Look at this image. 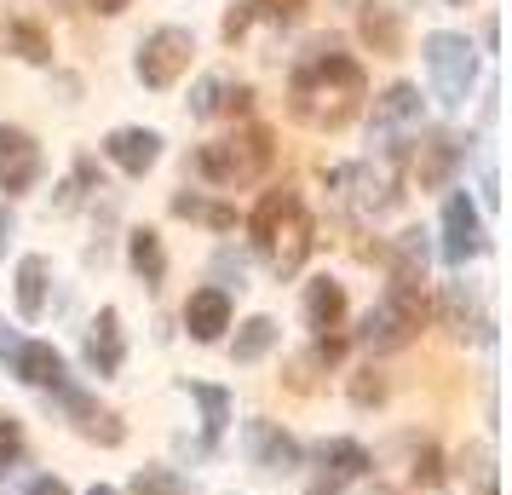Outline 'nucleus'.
Returning <instances> with one entry per match:
<instances>
[{
    "mask_svg": "<svg viewBox=\"0 0 512 495\" xmlns=\"http://www.w3.org/2000/svg\"><path fill=\"white\" fill-rule=\"evenodd\" d=\"M363 98H369V75L334 41L305 47L294 58V70H288V116L311 127V133H340L363 110Z\"/></svg>",
    "mask_w": 512,
    "mask_h": 495,
    "instance_id": "f257e3e1",
    "label": "nucleus"
},
{
    "mask_svg": "<svg viewBox=\"0 0 512 495\" xmlns=\"http://www.w3.org/2000/svg\"><path fill=\"white\" fill-rule=\"evenodd\" d=\"M248 236H254L259 248H265V260L277 265V277H294L305 265V254L317 248V225H311V213H305L300 190H265L248 213Z\"/></svg>",
    "mask_w": 512,
    "mask_h": 495,
    "instance_id": "f03ea898",
    "label": "nucleus"
},
{
    "mask_svg": "<svg viewBox=\"0 0 512 495\" xmlns=\"http://www.w3.org/2000/svg\"><path fill=\"white\" fill-rule=\"evenodd\" d=\"M271 162H277L271 127H242V133H225V139L202 144V150L190 156V167H196L208 185H219V190L254 185V179H265V173H271Z\"/></svg>",
    "mask_w": 512,
    "mask_h": 495,
    "instance_id": "7ed1b4c3",
    "label": "nucleus"
},
{
    "mask_svg": "<svg viewBox=\"0 0 512 495\" xmlns=\"http://www.w3.org/2000/svg\"><path fill=\"white\" fill-rule=\"evenodd\" d=\"M420 329H426V294H420V283H386V294L363 311L357 340L369 352H403Z\"/></svg>",
    "mask_w": 512,
    "mask_h": 495,
    "instance_id": "20e7f679",
    "label": "nucleus"
},
{
    "mask_svg": "<svg viewBox=\"0 0 512 495\" xmlns=\"http://www.w3.org/2000/svg\"><path fill=\"white\" fill-rule=\"evenodd\" d=\"M420 52H426L432 98H438L443 110H461L466 98H472V87H478V47L466 35H455V29H432L420 41Z\"/></svg>",
    "mask_w": 512,
    "mask_h": 495,
    "instance_id": "39448f33",
    "label": "nucleus"
},
{
    "mask_svg": "<svg viewBox=\"0 0 512 495\" xmlns=\"http://www.w3.org/2000/svg\"><path fill=\"white\" fill-rule=\"evenodd\" d=\"M328 185H351V208L363 213V219H380V213H392L397 196H403V162H397V156H374V162H363V167H334Z\"/></svg>",
    "mask_w": 512,
    "mask_h": 495,
    "instance_id": "423d86ee",
    "label": "nucleus"
},
{
    "mask_svg": "<svg viewBox=\"0 0 512 495\" xmlns=\"http://www.w3.org/2000/svg\"><path fill=\"white\" fill-rule=\"evenodd\" d=\"M190 52H196V41H190V29L179 24H162V29H150L139 41V58H133V75H139L150 93H167L179 75L190 70Z\"/></svg>",
    "mask_w": 512,
    "mask_h": 495,
    "instance_id": "0eeeda50",
    "label": "nucleus"
},
{
    "mask_svg": "<svg viewBox=\"0 0 512 495\" xmlns=\"http://www.w3.org/2000/svg\"><path fill=\"white\" fill-rule=\"evenodd\" d=\"M369 127H374V139H380V156H397V162H403L409 139L420 133V87H409V81L386 87V93L374 98Z\"/></svg>",
    "mask_w": 512,
    "mask_h": 495,
    "instance_id": "6e6552de",
    "label": "nucleus"
},
{
    "mask_svg": "<svg viewBox=\"0 0 512 495\" xmlns=\"http://www.w3.org/2000/svg\"><path fill=\"white\" fill-rule=\"evenodd\" d=\"M41 173H47L41 144L29 139L24 127H0V190L6 196H24V190L41 185Z\"/></svg>",
    "mask_w": 512,
    "mask_h": 495,
    "instance_id": "1a4fd4ad",
    "label": "nucleus"
},
{
    "mask_svg": "<svg viewBox=\"0 0 512 495\" xmlns=\"http://www.w3.org/2000/svg\"><path fill=\"white\" fill-rule=\"evenodd\" d=\"M472 254H484V219H478V202L466 190H455L443 202V260L466 265Z\"/></svg>",
    "mask_w": 512,
    "mask_h": 495,
    "instance_id": "9d476101",
    "label": "nucleus"
},
{
    "mask_svg": "<svg viewBox=\"0 0 512 495\" xmlns=\"http://www.w3.org/2000/svg\"><path fill=\"white\" fill-rule=\"evenodd\" d=\"M403 156H409V173L420 179V190H438L461 167V139L455 133H415Z\"/></svg>",
    "mask_w": 512,
    "mask_h": 495,
    "instance_id": "9b49d317",
    "label": "nucleus"
},
{
    "mask_svg": "<svg viewBox=\"0 0 512 495\" xmlns=\"http://www.w3.org/2000/svg\"><path fill=\"white\" fill-rule=\"evenodd\" d=\"M104 156H110L127 179H144L150 167L162 162V133H156V127H116V133L104 139Z\"/></svg>",
    "mask_w": 512,
    "mask_h": 495,
    "instance_id": "f8f14e48",
    "label": "nucleus"
},
{
    "mask_svg": "<svg viewBox=\"0 0 512 495\" xmlns=\"http://www.w3.org/2000/svg\"><path fill=\"white\" fill-rule=\"evenodd\" d=\"M6 363H12V375L24 380V386H41V392H58V386L70 380L64 375V352L47 346V340H18Z\"/></svg>",
    "mask_w": 512,
    "mask_h": 495,
    "instance_id": "ddd939ff",
    "label": "nucleus"
},
{
    "mask_svg": "<svg viewBox=\"0 0 512 495\" xmlns=\"http://www.w3.org/2000/svg\"><path fill=\"white\" fill-rule=\"evenodd\" d=\"M248 87L231 81V75H202L196 81V93H190V116L196 121H213V116H242L248 110Z\"/></svg>",
    "mask_w": 512,
    "mask_h": 495,
    "instance_id": "4468645a",
    "label": "nucleus"
},
{
    "mask_svg": "<svg viewBox=\"0 0 512 495\" xmlns=\"http://www.w3.org/2000/svg\"><path fill=\"white\" fill-rule=\"evenodd\" d=\"M121 357H127V340H121V317L116 306H104L93 317V329H87V369H93L98 380H110L121 369Z\"/></svg>",
    "mask_w": 512,
    "mask_h": 495,
    "instance_id": "2eb2a0df",
    "label": "nucleus"
},
{
    "mask_svg": "<svg viewBox=\"0 0 512 495\" xmlns=\"http://www.w3.org/2000/svg\"><path fill=\"white\" fill-rule=\"evenodd\" d=\"M185 329H190V340H219V334L231 329V294L225 288H196L185 300Z\"/></svg>",
    "mask_w": 512,
    "mask_h": 495,
    "instance_id": "dca6fc26",
    "label": "nucleus"
},
{
    "mask_svg": "<svg viewBox=\"0 0 512 495\" xmlns=\"http://www.w3.org/2000/svg\"><path fill=\"white\" fill-rule=\"evenodd\" d=\"M248 455H254L259 467H271V472L300 467V444H294L277 421H248Z\"/></svg>",
    "mask_w": 512,
    "mask_h": 495,
    "instance_id": "f3484780",
    "label": "nucleus"
},
{
    "mask_svg": "<svg viewBox=\"0 0 512 495\" xmlns=\"http://www.w3.org/2000/svg\"><path fill=\"white\" fill-rule=\"evenodd\" d=\"M340 317H346V288L334 283V277H311V283H305V329L334 334Z\"/></svg>",
    "mask_w": 512,
    "mask_h": 495,
    "instance_id": "a211bd4d",
    "label": "nucleus"
},
{
    "mask_svg": "<svg viewBox=\"0 0 512 495\" xmlns=\"http://www.w3.org/2000/svg\"><path fill=\"white\" fill-rule=\"evenodd\" d=\"M52 398H58L64 409H70V415H75V426H81L87 438H98V444H121V421L110 415V409H98V403L87 398V392H75L70 380H64V386H58Z\"/></svg>",
    "mask_w": 512,
    "mask_h": 495,
    "instance_id": "6ab92c4d",
    "label": "nucleus"
},
{
    "mask_svg": "<svg viewBox=\"0 0 512 495\" xmlns=\"http://www.w3.org/2000/svg\"><path fill=\"white\" fill-rule=\"evenodd\" d=\"M127 265H133V277H139L144 288L167 283V248H162V236L150 231V225L127 231Z\"/></svg>",
    "mask_w": 512,
    "mask_h": 495,
    "instance_id": "aec40b11",
    "label": "nucleus"
},
{
    "mask_svg": "<svg viewBox=\"0 0 512 495\" xmlns=\"http://www.w3.org/2000/svg\"><path fill=\"white\" fill-rule=\"evenodd\" d=\"M0 52H12L24 64H52V35L35 18H6L0 24Z\"/></svg>",
    "mask_w": 512,
    "mask_h": 495,
    "instance_id": "412c9836",
    "label": "nucleus"
},
{
    "mask_svg": "<svg viewBox=\"0 0 512 495\" xmlns=\"http://www.w3.org/2000/svg\"><path fill=\"white\" fill-rule=\"evenodd\" d=\"M47 288H52V265L41 254H24L18 260V317L24 323H35L47 311Z\"/></svg>",
    "mask_w": 512,
    "mask_h": 495,
    "instance_id": "4be33fe9",
    "label": "nucleus"
},
{
    "mask_svg": "<svg viewBox=\"0 0 512 495\" xmlns=\"http://www.w3.org/2000/svg\"><path fill=\"white\" fill-rule=\"evenodd\" d=\"M317 467L334 484H346V478H363L369 472V449L357 444V438H328V444H317Z\"/></svg>",
    "mask_w": 512,
    "mask_h": 495,
    "instance_id": "5701e85b",
    "label": "nucleus"
},
{
    "mask_svg": "<svg viewBox=\"0 0 512 495\" xmlns=\"http://www.w3.org/2000/svg\"><path fill=\"white\" fill-rule=\"evenodd\" d=\"M277 340H282L277 317H248V323L236 329V340H231V363H259Z\"/></svg>",
    "mask_w": 512,
    "mask_h": 495,
    "instance_id": "b1692460",
    "label": "nucleus"
},
{
    "mask_svg": "<svg viewBox=\"0 0 512 495\" xmlns=\"http://www.w3.org/2000/svg\"><path fill=\"white\" fill-rule=\"evenodd\" d=\"M363 41H369L374 52H386V58L403 47V24H397L392 6H369V12H363Z\"/></svg>",
    "mask_w": 512,
    "mask_h": 495,
    "instance_id": "393cba45",
    "label": "nucleus"
},
{
    "mask_svg": "<svg viewBox=\"0 0 512 495\" xmlns=\"http://www.w3.org/2000/svg\"><path fill=\"white\" fill-rule=\"evenodd\" d=\"M173 213H179V219H202L213 231H231L236 225V208H219V202L196 196V190H179V196H173Z\"/></svg>",
    "mask_w": 512,
    "mask_h": 495,
    "instance_id": "a878e982",
    "label": "nucleus"
},
{
    "mask_svg": "<svg viewBox=\"0 0 512 495\" xmlns=\"http://www.w3.org/2000/svg\"><path fill=\"white\" fill-rule=\"evenodd\" d=\"M190 398L202 403V426H208V438H219V432L231 426V392H219V386H190Z\"/></svg>",
    "mask_w": 512,
    "mask_h": 495,
    "instance_id": "bb28decb",
    "label": "nucleus"
},
{
    "mask_svg": "<svg viewBox=\"0 0 512 495\" xmlns=\"http://www.w3.org/2000/svg\"><path fill=\"white\" fill-rule=\"evenodd\" d=\"M18 461H24V426L12 421V415H0V478L18 467Z\"/></svg>",
    "mask_w": 512,
    "mask_h": 495,
    "instance_id": "cd10ccee",
    "label": "nucleus"
},
{
    "mask_svg": "<svg viewBox=\"0 0 512 495\" xmlns=\"http://www.w3.org/2000/svg\"><path fill=\"white\" fill-rule=\"evenodd\" d=\"M254 18H259V0H236L231 18H225V41H242V35L254 29Z\"/></svg>",
    "mask_w": 512,
    "mask_h": 495,
    "instance_id": "c85d7f7f",
    "label": "nucleus"
},
{
    "mask_svg": "<svg viewBox=\"0 0 512 495\" xmlns=\"http://www.w3.org/2000/svg\"><path fill=\"white\" fill-rule=\"evenodd\" d=\"M139 495H179V478L173 472H162V467H150V472H139V484H133Z\"/></svg>",
    "mask_w": 512,
    "mask_h": 495,
    "instance_id": "c756f323",
    "label": "nucleus"
},
{
    "mask_svg": "<svg viewBox=\"0 0 512 495\" xmlns=\"http://www.w3.org/2000/svg\"><path fill=\"white\" fill-rule=\"evenodd\" d=\"M305 12V0H259V18H277V24H294Z\"/></svg>",
    "mask_w": 512,
    "mask_h": 495,
    "instance_id": "7c9ffc66",
    "label": "nucleus"
},
{
    "mask_svg": "<svg viewBox=\"0 0 512 495\" xmlns=\"http://www.w3.org/2000/svg\"><path fill=\"white\" fill-rule=\"evenodd\" d=\"M351 398H357L363 409H369V403H380V398H386V380H369V375H363L357 386H351Z\"/></svg>",
    "mask_w": 512,
    "mask_h": 495,
    "instance_id": "2f4dec72",
    "label": "nucleus"
},
{
    "mask_svg": "<svg viewBox=\"0 0 512 495\" xmlns=\"http://www.w3.org/2000/svg\"><path fill=\"white\" fill-rule=\"evenodd\" d=\"M29 495H70V484H64V478H35Z\"/></svg>",
    "mask_w": 512,
    "mask_h": 495,
    "instance_id": "473e14b6",
    "label": "nucleus"
},
{
    "mask_svg": "<svg viewBox=\"0 0 512 495\" xmlns=\"http://www.w3.org/2000/svg\"><path fill=\"white\" fill-rule=\"evenodd\" d=\"M12 231H18V225H12V208L0 202V254H6V242H12Z\"/></svg>",
    "mask_w": 512,
    "mask_h": 495,
    "instance_id": "72a5a7b5",
    "label": "nucleus"
},
{
    "mask_svg": "<svg viewBox=\"0 0 512 495\" xmlns=\"http://www.w3.org/2000/svg\"><path fill=\"white\" fill-rule=\"evenodd\" d=\"M133 0H93V12H104V18H116V12H127Z\"/></svg>",
    "mask_w": 512,
    "mask_h": 495,
    "instance_id": "f704fd0d",
    "label": "nucleus"
},
{
    "mask_svg": "<svg viewBox=\"0 0 512 495\" xmlns=\"http://www.w3.org/2000/svg\"><path fill=\"white\" fill-rule=\"evenodd\" d=\"M87 495H116V490H110V484H93V490H87Z\"/></svg>",
    "mask_w": 512,
    "mask_h": 495,
    "instance_id": "c9c22d12",
    "label": "nucleus"
},
{
    "mask_svg": "<svg viewBox=\"0 0 512 495\" xmlns=\"http://www.w3.org/2000/svg\"><path fill=\"white\" fill-rule=\"evenodd\" d=\"M484 495H495V484H484Z\"/></svg>",
    "mask_w": 512,
    "mask_h": 495,
    "instance_id": "e433bc0d",
    "label": "nucleus"
},
{
    "mask_svg": "<svg viewBox=\"0 0 512 495\" xmlns=\"http://www.w3.org/2000/svg\"><path fill=\"white\" fill-rule=\"evenodd\" d=\"M311 495H334V490H311Z\"/></svg>",
    "mask_w": 512,
    "mask_h": 495,
    "instance_id": "4c0bfd02",
    "label": "nucleus"
},
{
    "mask_svg": "<svg viewBox=\"0 0 512 495\" xmlns=\"http://www.w3.org/2000/svg\"><path fill=\"white\" fill-rule=\"evenodd\" d=\"M449 6H466V0H449Z\"/></svg>",
    "mask_w": 512,
    "mask_h": 495,
    "instance_id": "58836bf2",
    "label": "nucleus"
}]
</instances>
